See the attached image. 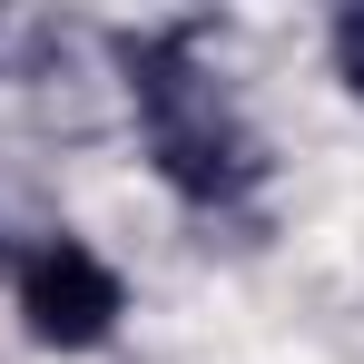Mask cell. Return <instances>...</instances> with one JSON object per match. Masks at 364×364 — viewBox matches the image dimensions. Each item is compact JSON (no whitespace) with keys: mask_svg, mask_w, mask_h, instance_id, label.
Masks as SVG:
<instances>
[{"mask_svg":"<svg viewBox=\"0 0 364 364\" xmlns=\"http://www.w3.org/2000/svg\"><path fill=\"white\" fill-rule=\"evenodd\" d=\"M119 69H128V109H138V138H148V168L178 187L187 207H237L246 187L266 178L256 128L217 89L197 30H138V40H119Z\"/></svg>","mask_w":364,"mask_h":364,"instance_id":"obj_1","label":"cell"},{"mask_svg":"<svg viewBox=\"0 0 364 364\" xmlns=\"http://www.w3.org/2000/svg\"><path fill=\"white\" fill-rule=\"evenodd\" d=\"M10 315H20V335L50 345V355H99L128 325V276L89 237L50 227V237H30L10 256Z\"/></svg>","mask_w":364,"mask_h":364,"instance_id":"obj_2","label":"cell"},{"mask_svg":"<svg viewBox=\"0 0 364 364\" xmlns=\"http://www.w3.org/2000/svg\"><path fill=\"white\" fill-rule=\"evenodd\" d=\"M325 60H335V79H345V99H364V0H345V10H335Z\"/></svg>","mask_w":364,"mask_h":364,"instance_id":"obj_3","label":"cell"}]
</instances>
